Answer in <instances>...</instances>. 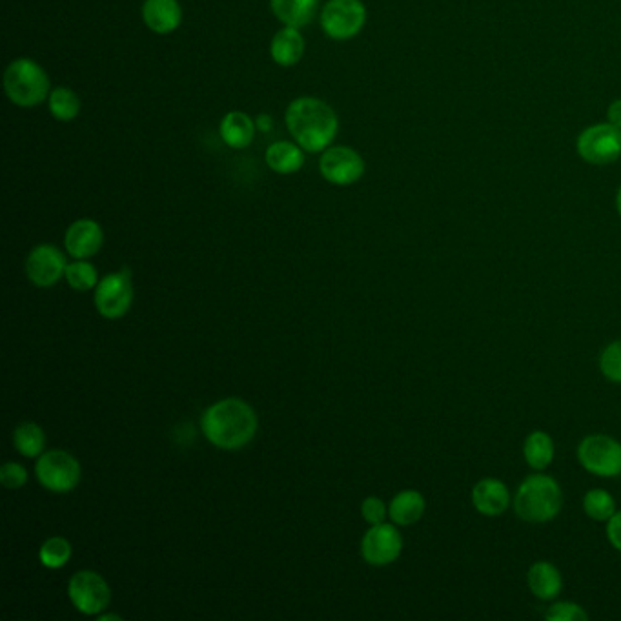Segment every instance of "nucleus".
Returning a JSON list of instances; mask_svg holds the SVG:
<instances>
[{
  "instance_id": "f257e3e1",
  "label": "nucleus",
  "mask_w": 621,
  "mask_h": 621,
  "mask_svg": "<svg viewBox=\"0 0 621 621\" xmlns=\"http://www.w3.org/2000/svg\"><path fill=\"white\" fill-rule=\"evenodd\" d=\"M257 414L254 408L239 398L221 399L206 408L201 419L206 439L223 450L246 447L257 432Z\"/></svg>"
},
{
  "instance_id": "f03ea898",
  "label": "nucleus",
  "mask_w": 621,
  "mask_h": 621,
  "mask_svg": "<svg viewBox=\"0 0 621 621\" xmlns=\"http://www.w3.org/2000/svg\"><path fill=\"white\" fill-rule=\"evenodd\" d=\"M286 126L303 150L316 153L326 150L336 139L339 121L326 102L316 97H301L288 106Z\"/></svg>"
},
{
  "instance_id": "7ed1b4c3",
  "label": "nucleus",
  "mask_w": 621,
  "mask_h": 621,
  "mask_svg": "<svg viewBox=\"0 0 621 621\" xmlns=\"http://www.w3.org/2000/svg\"><path fill=\"white\" fill-rule=\"evenodd\" d=\"M563 492L552 476L532 474L521 481L514 496V510L527 523H547L560 514Z\"/></svg>"
},
{
  "instance_id": "20e7f679",
  "label": "nucleus",
  "mask_w": 621,
  "mask_h": 621,
  "mask_svg": "<svg viewBox=\"0 0 621 621\" xmlns=\"http://www.w3.org/2000/svg\"><path fill=\"white\" fill-rule=\"evenodd\" d=\"M4 90L13 104L21 108H33L50 95V79L37 62L17 59L11 62L4 73Z\"/></svg>"
},
{
  "instance_id": "39448f33",
  "label": "nucleus",
  "mask_w": 621,
  "mask_h": 621,
  "mask_svg": "<svg viewBox=\"0 0 621 621\" xmlns=\"http://www.w3.org/2000/svg\"><path fill=\"white\" fill-rule=\"evenodd\" d=\"M35 474L44 489L66 494L81 481V463L66 450H48L39 456Z\"/></svg>"
},
{
  "instance_id": "423d86ee",
  "label": "nucleus",
  "mask_w": 621,
  "mask_h": 621,
  "mask_svg": "<svg viewBox=\"0 0 621 621\" xmlns=\"http://www.w3.org/2000/svg\"><path fill=\"white\" fill-rule=\"evenodd\" d=\"M581 467L600 478L621 476V443L605 434L587 436L578 447Z\"/></svg>"
},
{
  "instance_id": "0eeeda50",
  "label": "nucleus",
  "mask_w": 621,
  "mask_h": 621,
  "mask_svg": "<svg viewBox=\"0 0 621 621\" xmlns=\"http://www.w3.org/2000/svg\"><path fill=\"white\" fill-rule=\"evenodd\" d=\"M367 8L361 0H328L321 11V26L330 39L348 41L363 30Z\"/></svg>"
},
{
  "instance_id": "6e6552de",
  "label": "nucleus",
  "mask_w": 621,
  "mask_h": 621,
  "mask_svg": "<svg viewBox=\"0 0 621 621\" xmlns=\"http://www.w3.org/2000/svg\"><path fill=\"white\" fill-rule=\"evenodd\" d=\"M576 150L589 164L614 163L621 155V130L611 123L594 124L580 133Z\"/></svg>"
},
{
  "instance_id": "1a4fd4ad",
  "label": "nucleus",
  "mask_w": 621,
  "mask_h": 621,
  "mask_svg": "<svg viewBox=\"0 0 621 621\" xmlns=\"http://www.w3.org/2000/svg\"><path fill=\"white\" fill-rule=\"evenodd\" d=\"M68 596L77 611L86 616H99L110 605L112 591L99 572L81 571L68 583Z\"/></svg>"
},
{
  "instance_id": "9d476101",
  "label": "nucleus",
  "mask_w": 621,
  "mask_h": 621,
  "mask_svg": "<svg viewBox=\"0 0 621 621\" xmlns=\"http://www.w3.org/2000/svg\"><path fill=\"white\" fill-rule=\"evenodd\" d=\"M133 303L132 274L130 270L102 277L95 288V306L106 319H121Z\"/></svg>"
},
{
  "instance_id": "9b49d317",
  "label": "nucleus",
  "mask_w": 621,
  "mask_h": 621,
  "mask_svg": "<svg viewBox=\"0 0 621 621\" xmlns=\"http://www.w3.org/2000/svg\"><path fill=\"white\" fill-rule=\"evenodd\" d=\"M403 550V538L396 523H377L367 530L361 541V554L374 567H387L398 560Z\"/></svg>"
},
{
  "instance_id": "f8f14e48",
  "label": "nucleus",
  "mask_w": 621,
  "mask_h": 621,
  "mask_svg": "<svg viewBox=\"0 0 621 621\" xmlns=\"http://www.w3.org/2000/svg\"><path fill=\"white\" fill-rule=\"evenodd\" d=\"M319 170L328 183L348 186V184L357 183L363 177L365 161L356 150L348 146H336V148H328L321 155Z\"/></svg>"
},
{
  "instance_id": "ddd939ff",
  "label": "nucleus",
  "mask_w": 621,
  "mask_h": 621,
  "mask_svg": "<svg viewBox=\"0 0 621 621\" xmlns=\"http://www.w3.org/2000/svg\"><path fill=\"white\" fill-rule=\"evenodd\" d=\"M66 257L57 246L39 245L31 250L26 259V275L39 288H50L66 274Z\"/></svg>"
},
{
  "instance_id": "4468645a",
  "label": "nucleus",
  "mask_w": 621,
  "mask_h": 621,
  "mask_svg": "<svg viewBox=\"0 0 621 621\" xmlns=\"http://www.w3.org/2000/svg\"><path fill=\"white\" fill-rule=\"evenodd\" d=\"M104 234L101 224L93 219H79L68 228L64 245L68 254L75 259H88L93 257L102 248Z\"/></svg>"
},
{
  "instance_id": "2eb2a0df",
  "label": "nucleus",
  "mask_w": 621,
  "mask_h": 621,
  "mask_svg": "<svg viewBox=\"0 0 621 621\" xmlns=\"http://www.w3.org/2000/svg\"><path fill=\"white\" fill-rule=\"evenodd\" d=\"M472 505L483 516H499L510 507L509 487L496 478L479 479L472 489Z\"/></svg>"
},
{
  "instance_id": "dca6fc26",
  "label": "nucleus",
  "mask_w": 621,
  "mask_h": 621,
  "mask_svg": "<svg viewBox=\"0 0 621 621\" xmlns=\"http://www.w3.org/2000/svg\"><path fill=\"white\" fill-rule=\"evenodd\" d=\"M143 21L153 33L168 35L183 21L179 0H144Z\"/></svg>"
},
{
  "instance_id": "f3484780",
  "label": "nucleus",
  "mask_w": 621,
  "mask_h": 621,
  "mask_svg": "<svg viewBox=\"0 0 621 621\" xmlns=\"http://www.w3.org/2000/svg\"><path fill=\"white\" fill-rule=\"evenodd\" d=\"M529 589L536 598L540 600H554L560 596L563 589V578L561 572L554 563L549 561H538L534 563L527 574Z\"/></svg>"
},
{
  "instance_id": "a211bd4d",
  "label": "nucleus",
  "mask_w": 621,
  "mask_h": 621,
  "mask_svg": "<svg viewBox=\"0 0 621 621\" xmlns=\"http://www.w3.org/2000/svg\"><path fill=\"white\" fill-rule=\"evenodd\" d=\"M427 509L425 496L419 490H401L388 505V516L399 527L418 523Z\"/></svg>"
},
{
  "instance_id": "6ab92c4d",
  "label": "nucleus",
  "mask_w": 621,
  "mask_h": 621,
  "mask_svg": "<svg viewBox=\"0 0 621 621\" xmlns=\"http://www.w3.org/2000/svg\"><path fill=\"white\" fill-rule=\"evenodd\" d=\"M275 17L290 28L310 24L319 10V0H270Z\"/></svg>"
},
{
  "instance_id": "aec40b11",
  "label": "nucleus",
  "mask_w": 621,
  "mask_h": 621,
  "mask_svg": "<svg viewBox=\"0 0 621 621\" xmlns=\"http://www.w3.org/2000/svg\"><path fill=\"white\" fill-rule=\"evenodd\" d=\"M270 53L279 66H294L305 53V39L297 28L286 26L285 30L275 33Z\"/></svg>"
},
{
  "instance_id": "412c9836",
  "label": "nucleus",
  "mask_w": 621,
  "mask_h": 621,
  "mask_svg": "<svg viewBox=\"0 0 621 621\" xmlns=\"http://www.w3.org/2000/svg\"><path fill=\"white\" fill-rule=\"evenodd\" d=\"M219 133H221V139L230 148L241 150V148L250 146L254 141L255 124L246 113L230 112L224 115L221 126H219Z\"/></svg>"
},
{
  "instance_id": "4be33fe9",
  "label": "nucleus",
  "mask_w": 621,
  "mask_h": 621,
  "mask_svg": "<svg viewBox=\"0 0 621 621\" xmlns=\"http://www.w3.org/2000/svg\"><path fill=\"white\" fill-rule=\"evenodd\" d=\"M305 153L299 144L279 141L266 150V164L277 174H296L303 168Z\"/></svg>"
},
{
  "instance_id": "5701e85b",
  "label": "nucleus",
  "mask_w": 621,
  "mask_h": 621,
  "mask_svg": "<svg viewBox=\"0 0 621 621\" xmlns=\"http://www.w3.org/2000/svg\"><path fill=\"white\" fill-rule=\"evenodd\" d=\"M523 458L532 470L547 469L554 459V441L547 432L534 430L523 443Z\"/></svg>"
},
{
  "instance_id": "b1692460",
  "label": "nucleus",
  "mask_w": 621,
  "mask_h": 621,
  "mask_svg": "<svg viewBox=\"0 0 621 621\" xmlns=\"http://www.w3.org/2000/svg\"><path fill=\"white\" fill-rule=\"evenodd\" d=\"M13 443L24 458H39L46 447V434L37 423L24 421L13 430Z\"/></svg>"
},
{
  "instance_id": "393cba45",
  "label": "nucleus",
  "mask_w": 621,
  "mask_h": 621,
  "mask_svg": "<svg viewBox=\"0 0 621 621\" xmlns=\"http://www.w3.org/2000/svg\"><path fill=\"white\" fill-rule=\"evenodd\" d=\"M72 543L62 538V536H53L42 543L39 550V560L46 569L57 571L68 565V561L72 560Z\"/></svg>"
},
{
  "instance_id": "a878e982",
  "label": "nucleus",
  "mask_w": 621,
  "mask_h": 621,
  "mask_svg": "<svg viewBox=\"0 0 621 621\" xmlns=\"http://www.w3.org/2000/svg\"><path fill=\"white\" fill-rule=\"evenodd\" d=\"M50 112L57 121H62V123L73 121L81 112V99L70 88L59 86L50 93Z\"/></svg>"
},
{
  "instance_id": "bb28decb",
  "label": "nucleus",
  "mask_w": 621,
  "mask_h": 621,
  "mask_svg": "<svg viewBox=\"0 0 621 621\" xmlns=\"http://www.w3.org/2000/svg\"><path fill=\"white\" fill-rule=\"evenodd\" d=\"M583 510L591 520L607 523L616 514V501L607 490L592 489L583 498Z\"/></svg>"
},
{
  "instance_id": "cd10ccee",
  "label": "nucleus",
  "mask_w": 621,
  "mask_h": 621,
  "mask_svg": "<svg viewBox=\"0 0 621 621\" xmlns=\"http://www.w3.org/2000/svg\"><path fill=\"white\" fill-rule=\"evenodd\" d=\"M66 281L68 285L75 288V290H92L99 285V274H97V268L88 263L86 259H75L73 263L66 266Z\"/></svg>"
},
{
  "instance_id": "c85d7f7f",
  "label": "nucleus",
  "mask_w": 621,
  "mask_h": 621,
  "mask_svg": "<svg viewBox=\"0 0 621 621\" xmlns=\"http://www.w3.org/2000/svg\"><path fill=\"white\" fill-rule=\"evenodd\" d=\"M600 370L612 383H621V341H614L601 352Z\"/></svg>"
},
{
  "instance_id": "c756f323",
  "label": "nucleus",
  "mask_w": 621,
  "mask_h": 621,
  "mask_svg": "<svg viewBox=\"0 0 621 621\" xmlns=\"http://www.w3.org/2000/svg\"><path fill=\"white\" fill-rule=\"evenodd\" d=\"M545 618L550 621H585L589 618V614L578 603L560 601L545 612Z\"/></svg>"
},
{
  "instance_id": "7c9ffc66",
  "label": "nucleus",
  "mask_w": 621,
  "mask_h": 621,
  "mask_svg": "<svg viewBox=\"0 0 621 621\" xmlns=\"http://www.w3.org/2000/svg\"><path fill=\"white\" fill-rule=\"evenodd\" d=\"M0 483L6 487V489L17 490L24 487L28 483V470L21 463H15V461H8L2 465L0 469Z\"/></svg>"
},
{
  "instance_id": "2f4dec72",
  "label": "nucleus",
  "mask_w": 621,
  "mask_h": 621,
  "mask_svg": "<svg viewBox=\"0 0 621 621\" xmlns=\"http://www.w3.org/2000/svg\"><path fill=\"white\" fill-rule=\"evenodd\" d=\"M361 514L367 523L377 525V523H383L387 518L388 507L383 499L372 496V498H367L361 503Z\"/></svg>"
},
{
  "instance_id": "473e14b6",
  "label": "nucleus",
  "mask_w": 621,
  "mask_h": 621,
  "mask_svg": "<svg viewBox=\"0 0 621 621\" xmlns=\"http://www.w3.org/2000/svg\"><path fill=\"white\" fill-rule=\"evenodd\" d=\"M607 538L612 547L621 552V510H616V514L607 521Z\"/></svg>"
},
{
  "instance_id": "72a5a7b5",
  "label": "nucleus",
  "mask_w": 621,
  "mask_h": 621,
  "mask_svg": "<svg viewBox=\"0 0 621 621\" xmlns=\"http://www.w3.org/2000/svg\"><path fill=\"white\" fill-rule=\"evenodd\" d=\"M607 115H609V123L614 124L616 128L621 130V99L612 102Z\"/></svg>"
},
{
  "instance_id": "f704fd0d",
  "label": "nucleus",
  "mask_w": 621,
  "mask_h": 621,
  "mask_svg": "<svg viewBox=\"0 0 621 621\" xmlns=\"http://www.w3.org/2000/svg\"><path fill=\"white\" fill-rule=\"evenodd\" d=\"M257 128L261 132H270L272 130V117L270 115H259L257 117Z\"/></svg>"
},
{
  "instance_id": "c9c22d12",
  "label": "nucleus",
  "mask_w": 621,
  "mask_h": 621,
  "mask_svg": "<svg viewBox=\"0 0 621 621\" xmlns=\"http://www.w3.org/2000/svg\"><path fill=\"white\" fill-rule=\"evenodd\" d=\"M99 620H121V616H117V614H99Z\"/></svg>"
},
{
  "instance_id": "e433bc0d",
  "label": "nucleus",
  "mask_w": 621,
  "mask_h": 621,
  "mask_svg": "<svg viewBox=\"0 0 621 621\" xmlns=\"http://www.w3.org/2000/svg\"><path fill=\"white\" fill-rule=\"evenodd\" d=\"M616 210H618V214L621 217V186L620 190H618V195H616Z\"/></svg>"
}]
</instances>
